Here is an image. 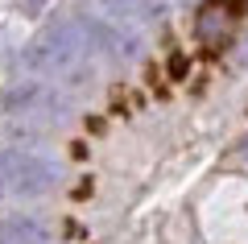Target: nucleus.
<instances>
[{"mask_svg": "<svg viewBox=\"0 0 248 244\" xmlns=\"http://www.w3.org/2000/svg\"><path fill=\"white\" fill-rule=\"evenodd\" d=\"M0 178L9 186L13 195H46L54 182H58V170L46 162V157H33V153H21V149H9V153L0 157Z\"/></svg>", "mask_w": 248, "mask_h": 244, "instance_id": "obj_1", "label": "nucleus"}, {"mask_svg": "<svg viewBox=\"0 0 248 244\" xmlns=\"http://www.w3.org/2000/svg\"><path fill=\"white\" fill-rule=\"evenodd\" d=\"M4 244H50V232L33 215H13L4 219Z\"/></svg>", "mask_w": 248, "mask_h": 244, "instance_id": "obj_2", "label": "nucleus"}, {"mask_svg": "<svg viewBox=\"0 0 248 244\" xmlns=\"http://www.w3.org/2000/svg\"><path fill=\"white\" fill-rule=\"evenodd\" d=\"M236 149H240V157H244V162H248V137H244V141H240V145H236Z\"/></svg>", "mask_w": 248, "mask_h": 244, "instance_id": "obj_3", "label": "nucleus"}, {"mask_svg": "<svg viewBox=\"0 0 248 244\" xmlns=\"http://www.w3.org/2000/svg\"><path fill=\"white\" fill-rule=\"evenodd\" d=\"M25 4H33V9H37V4H46V0H25Z\"/></svg>", "mask_w": 248, "mask_h": 244, "instance_id": "obj_4", "label": "nucleus"}, {"mask_svg": "<svg viewBox=\"0 0 248 244\" xmlns=\"http://www.w3.org/2000/svg\"><path fill=\"white\" fill-rule=\"evenodd\" d=\"M0 244H4V240H0Z\"/></svg>", "mask_w": 248, "mask_h": 244, "instance_id": "obj_5", "label": "nucleus"}]
</instances>
